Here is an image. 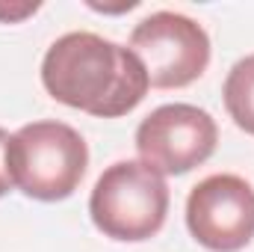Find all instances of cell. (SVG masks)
<instances>
[{
	"mask_svg": "<svg viewBox=\"0 0 254 252\" xmlns=\"http://www.w3.org/2000/svg\"><path fill=\"white\" fill-rule=\"evenodd\" d=\"M42 83L54 101L98 119L133 113L151 86L130 48L86 30L65 33L48 48Z\"/></svg>",
	"mask_w": 254,
	"mask_h": 252,
	"instance_id": "cell-1",
	"label": "cell"
},
{
	"mask_svg": "<svg viewBox=\"0 0 254 252\" xmlns=\"http://www.w3.org/2000/svg\"><path fill=\"white\" fill-rule=\"evenodd\" d=\"M89 166V145L65 122H30L9 139L12 184L36 202H63L80 187Z\"/></svg>",
	"mask_w": 254,
	"mask_h": 252,
	"instance_id": "cell-2",
	"label": "cell"
},
{
	"mask_svg": "<svg viewBox=\"0 0 254 252\" xmlns=\"http://www.w3.org/2000/svg\"><path fill=\"white\" fill-rule=\"evenodd\" d=\"M169 184L142 160H119L101 172L89 196L95 229L113 241L139 244L166 226Z\"/></svg>",
	"mask_w": 254,
	"mask_h": 252,
	"instance_id": "cell-3",
	"label": "cell"
},
{
	"mask_svg": "<svg viewBox=\"0 0 254 252\" xmlns=\"http://www.w3.org/2000/svg\"><path fill=\"white\" fill-rule=\"evenodd\" d=\"M127 48L145 65L154 89H184L210 65L207 30L181 12H154L142 18L133 27Z\"/></svg>",
	"mask_w": 254,
	"mask_h": 252,
	"instance_id": "cell-4",
	"label": "cell"
},
{
	"mask_svg": "<svg viewBox=\"0 0 254 252\" xmlns=\"http://www.w3.org/2000/svg\"><path fill=\"white\" fill-rule=\"evenodd\" d=\"M216 142V119L195 104H163L136 127V151L160 175H187L213 157Z\"/></svg>",
	"mask_w": 254,
	"mask_h": 252,
	"instance_id": "cell-5",
	"label": "cell"
},
{
	"mask_svg": "<svg viewBox=\"0 0 254 252\" xmlns=\"http://www.w3.org/2000/svg\"><path fill=\"white\" fill-rule=\"evenodd\" d=\"M187 229L210 252H240L254 241V187L240 175H210L187 199Z\"/></svg>",
	"mask_w": 254,
	"mask_h": 252,
	"instance_id": "cell-6",
	"label": "cell"
},
{
	"mask_svg": "<svg viewBox=\"0 0 254 252\" xmlns=\"http://www.w3.org/2000/svg\"><path fill=\"white\" fill-rule=\"evenodd\" d=\"M222 95L234 125L254 136V54L243 57L228 71Z\"/></svg>",
	"mask_w": 254,
	"mask_h": 252,
	"instance_id": "cell-7",
	"label": "cell"
},
{
	"mask_svg": "<svg viewBox=\"0 0 254 252\" xmlns=\"http://www.w3.org/2000/svg\"><path fill=\"white\" fill-rule=\"evenodd\" d=\"M9 133L0 127V196H6L9 190L15 187L12 184V172H9Z\"/></svg>",
	"mask_w": 254,
	"mask_h": 252,
	"instance_id": "cell-8",
	"label": "cell"
},
{
	"mask_svg": "<svg viewBox=\"0 0 254 252\" xmlns=\"http://www.w3.org/2000/svg\"><path fill=\"white\" fill-rule=\"evenodd\" d=\"M33 12H39V3H24V6H0V21H21V18H27V15H33Z\"/></svg>",
	"mask_w": 254,
	"mask_h": 252,
	"instance_id": "cell-9",
	"label": "cell"
}]
</instances>
